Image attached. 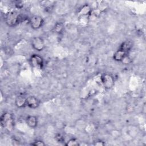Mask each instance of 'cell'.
<instances>
[{
    "instance_id": "cell-14",
    "label": "cell",
    "mask_w": 146,
    "mask_h": 146,
    "mask_svg": "<svg viewBox=\"0 0 146 146\" xmlns=\"http://www.w3.org/2000/svg\"><path fill=\"white\" fill-rule=\"evenodd\" d=\"M65 145L67 146H78L80 144L76 139H71L66 143Z\"/></svg>"
},
{
    "instance_id": "cell-4",
    "label": "cell",
    "mask_w": 146,
    "mask_h": 146,
    "mask_svg": "<svg viewBox=\"0 0 146 146\" xmlns=\"http://www.w3.org/2000/svg\"><path fill=\"white\" fill-rule=\"evenodd\" d=\"M30 63L33 68L42 69L43 67L44 61L43 58L38 54H33L30 58Z\"/></svg>"
},
{
    "instance_id": "cell-2",
    "label": "cell",
    "mask_w": 146,
    "mask_h": 146,
    "mask_svg": "<svg viewBox=\"0 0 146 146\" xmlns=\"http://www.w3.org/2000/svg\"><path fill=\"white\" fill-rule=\"evenodd\" d=\"M1 125L3 128H6L9 130L11 129L14 126V118L11 113L6 112L2 114L0 118Z\"/></svg>"
},
{
    "instance_id": "cell-13",
    "label": "cell",
    "mask_w": 146,
    "mask_h": 146,
    "mask_svg": "<svg viewBox=\"0 0 146 146\" xmlns=\"http://www.w3.org/2000/svg\"><path fill=\"white\" fill-rule=\"evenodd\" d=\"M64 29V25L61 22H58L56 23L54 27V30L55 33L58 34H60L62 33Z\"/></svg>"
},
{
    "instance_id": "cell-8",
    "label": "cell",
    "mask_w": 146,
    "mask_h": 146,
    "mask_svg": "<svg viewBox=\"0 0 146 146\" xmlns=\"http://www.w3.org/2000/svg\"><path fill=\"white\" fill-rule=\"evenodd\" d=\"M128 55V54L120 49H118L113 55V59L116 62H123L124 58Z\"/></svg>"
},
{
    "instance_id": "cell-6",
    "label": "cell",
    "mask_w": 146,
    "mask_h": 146,
    "mask_svg": "<svg viewBox=\"0 0 146 146\" xmlns=\"http://www.w3.org/2000/svg\"><path fill=\"white\" fill-rule=\"evenodd\" d=\"M31 46L33 48L38 51H42L45 47V44L43 39L39 36L34 37L31 39Z\"/></svg>"
},
{
    "instance_id": "cell-12",
    "label": "cell",
    "mask_w": 146,
    "mask_h": 146,
    "mask_svg": "<svg viewBox=\"0 0 146 146\" xmlns=\"http://www.w3.org/2000/svg\"><path fill=\"white\" fill-rule=\"evenodd\" d=\"M91 13V9L88 5H84L80 10L79 13L82 15H87Z\"/></svg>"
},
{
    "instance_id": "cell-17",
    "label": "cell",
    "mask_w": 146,
    "mask_h": 146,
    "mask_svg": "<svg viewBox=\"0 0 146 146\" xmlns=\"http://www.w3.org/2000/svg\"><path fill=\"white\" fill-rule=\"evenodd\" d=\"M104 144H105V143L103 141H97L94 144V145H98V146H102V145H104Z\"/></svg>"
},
{
    "instance_id": "cell-15",
    "label": "cell",
    "mask_w": 146,
    "mask_h": 146,
    "mask_svg": "<svg viewBox=\"0 0 146 146\" xmlns=\"http://www.w3.org/2000/svg\"><path fill=\"white\" fill-rule=\"evenodd\" d=\"M30 145L33 146H44L45 145V143L41 140H36L33 143H31Z\"/></svg>"
},
{
    "instance_id": "cell-5",
    "label": "cell",
    "mask_w": 146,
    "mask_h": 146,
    "mask_svg": "<svg viewBox=\"0 0 146 146\" xmlns=\"http://www.w3.org/2000/svg\"><path fill=\"white\" fill-rule=\"evenodd\" d=\"M29 23L32 29L37 30L40 29L43 26L44 21L42 17L38 15H35L32 16L29 19Z\"/></svg>"
},
{
    "instance_id": "cell-9",
    "label": "cell",
    "mask_w": 146,
    "mask_h": 146,
    "mask_svg": "<svg viewBox=\"0 0 146 146\" xmlns=\"http://www.w3.org/2000/svg\"><path fill=\"white\" fill-rule=\"evenodd\" d=\"M27 97L23 95H18L15 99V104L18 108H22L26 106Z\"/></svg>"
},
{
    "instance_id": "cell-16",
    "label": "cell",
    "mask_w": 146,
    "mask_h": 146,
    "mask_svg": "<svg viewBox=\"0 0 146 146\" xmlns=\"http://www.w3.org/2000/svg\"><path fill=\"white\" fill-rule=\"evenodd\" d=\"M55 139L58 142H63V141H64V137L60 133L56 134L55 136Z\"/></svg>"
},
{
    "instance_id": "cell-10",
    "label": "cell",
    "mask_w": 146,
    "mask_h": 146,
    "mask_svg": "<svg viewBox=\"0 0 146 146\" xmlns=\"http://www.w3.org/2000/svg\"><path fill=\"white\" fill-rule=\"evenodd\" d=\"M26 123L29 127L34 128L38 125L37 117L33 115H29L26 119Z\"/></svg>"
},
{
    "instance_id": "cell-1",
    "label": "cell",
    "mask_w": 146,
    "mask_h": 146,
    "mask_svg": "<svg viewBox=\"0 0 146 146\" xmlns=\"http://www.w3.org/2000/svg\"><path fill=\"white\" fill-rule=\"evenodd\" d=\"M22 16L16 11H10L5 17L6 25L9 27H14L22 21Z\"/></svg>"
},
{
    "instance_id": "cell-3",
    "label": "cell",
    "mask_w": 146,
    "mask_h": 146,
    "mask_svg": "<svg viewBox=\"0 0 146 146\" xmlns=\"http://www.w3.org/2000/svg\"><path fill=\"white\" fill-rule=\"evenodd\" d=\"M101 81L104 87L109 90L112 88L115 84V80L113 76L108 73H104L101 76Z\"/></svg>"
},
{
    "instance_id": "cell-7",
    "label": "cell",
    "mask_w": 146,
    "mask_h": 146,
    "mask_svg": "<svg viewBox=\"0 0 146 146\" xmlns=\"http://www.w3.org/2000/svg\"><path fill=\"white\" fill-rule=\"evenodd\" d=\"M40 101L38 98L34 96H30L27 97L26 106L32 109H35L39 107Z\"/></svg>"
},
{
    "instance_id": "cell-11",
    "label": "cell",
    "mask_w": 146,
    "mask_h": 146,
    "mask_svg": "<svg viewBox=\"0 0 146 146\" xmlns=\"http://www.w3.org/2000/svg\"><path fill=\"white\" fill-rule=\"evenodd\" d=\"M132 47H133V44L132 42L129 40H125L120 44L119 49H120L123 51H124L125 52H126L127 54H128V52L131 50Z\"/></svg>"
}]
</instances>
